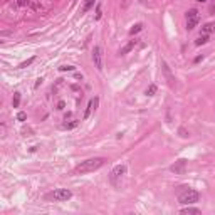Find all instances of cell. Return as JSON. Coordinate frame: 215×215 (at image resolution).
<instances>
[{
	"label": "cell",
	"instance_id": "1",
	"mask_svg": "<svg viewBox=\"0 0 215 215\" xmlns=\"http://www.w3.org/2000/svg\"><path fill=\"white\" fill-rule=\"evenodd\" d=\"M104 161H106L104 158H99V156L89 158V160H86V161H81L76 168H74V173H76V175H84V173L96 172V170H99L103 165H104Z\"/></svg>",
	"mask_w": 215,
	"mask_h": 215
},
{
	"label": "cell",
	"instance_id": "2",
	"mask_svg": "<svg viewBox=\"0 0 215 215\" xmlns=\"http://www.w3.org/2000/svg\"><path fill=\"white\" fill-rule=\"evenodd\" d=\"M198 200H200V193L193 188H188V187H185V190H181L178 193V202L183 205H192V203H197Z\"/></svg>",
	"mask_w": 215,
	"mask_h": 215
},
{
	"label": "cell",
	"instance_id": "3",
	"mask_svg": "<svg viewBox=\"0 0 215 215\" xmlns=\"http://www.w3.org/2000/svg\"><path fill=\"white\" fill-rule=\"evenodd\" d=\"M72 197V192L67 188H55L46 195V200H52V202H66Z\"/></svg>",
	"mask_w": 215,
	"mask_h": 215
},
{
	"label": "cell",
	"instance_id": "4",
	"mask_svg": "<svg viewBox=\"0 0 215 215\" xmlns=\"http://www.w3.org/2000/svg\"><path fill=\"white\" fill-rule=\"evenodd\" d=\"M198 10L197 9H192V10H188L187 12V29L188 30H193L195 29V25L198 24Z\"/></svg>",
	"mask_w": 215,
	"mask_h": 215
},
{
	"label": "cell",
	"instance_id": "5",
	"mask_svg": "<svg viewBox=\"0 0 215 215\" xmlns=\"http://www.w3.org/2000/svg\"><path fill=\"white\" fill-rule=\"evenodd\" d=\"M93 62L97 67V71H103V49L99 46L93 49Z\"/></svg>",
	"mask_w": 215,
	"mask_h": 215
},
{
	"label": "cell",
	"instance_id": "6",
	"mask_svg": "<svg viewBox=\"0 0 215 215\" xmlns=\"http://www.w3.org/2000/svg\"><path fill=\"white\" fill-rule=\"evenodd\" d=\"M170 170H172L175 175H183L185 170H187V160H183V158H181V160H177L172 166H170Z\"/></svg>",
	"mask_w": 215,
	"mask_h": 215
},
{
	"label": "cell",
	"instance_id": "7",
	"mask_svg": "<svg viewBox=\"0 0 215 215\" xmlns=\"http://www.w3.org/2000/svg\"><path fill=\"white\" fill-rule=\"evenodd\" d=\"M161 71H163V74H165V77H166V82H168V86L170 88H175V76L172 74V71H170V67H168V64L165 62H161Z\"/></svg>",
	"mask_w": 215,
	"mask_h": 215
},
{
	"label": "cell",
	"instance_id": "8",
	"mask_svg": "<svg viewBox=\"0 0 215 215\" xmlns=\"http://www.w3.org/2000/svg\"><path fill=\"white\" fill-rule=\"evenodd\" d=\"M124 173H126V166H124V165H116V166L111 170V175H109L111 181H116L118 178H121Z\"/></svg>",
	"mask_w": 215,
	"mask_h": 215
},
{
	"label": "cell",
	"instance_id": "9",
	"mask_svg": "<svg viewBox=\"0 0 215 215\" xmlns=\"http://www.w3.org/2000/svg\"><path fill=\"white\" fill-rule=\"evenodd\" d=\"M97 104H99V97H93V99L89 101V104H88V108H86V113H84V116H82V118L88 119L89 116H91V113H93V111H96Z\"/></svg>",
	"mask_w": 215,
	"mask_h": 215
},
{
	"label": "cell",
	"instance_id": "10",
	"mask_svg": "<svg viewBox=\"0 0 215 215\" xmlns=\"http://www.w3.org/2000/svg\"><path fill=\"white\" fill-rule=\"evenodd\" d=\"M136 44H138V40H136V39H135V40H131L130 44H126V46H124V47L121 49V51H119V54H121V55H124V54H128V52H131L133 49H135V46H136Z\"/></svg>",
	"mask_w": 215,
	"mask_h": 215
},
{
	"label": "cell",
	"instance_id": "11",
	"mask_svg": "<svg viewBox=\"0 0 215 215\" xmlns=\"http://www.w3.org/2000/svg\"><path fill=\"white\" fill-rule=\"evenodd\" d=\"M180 214H183V215H188V214L198 215V214H202V210H200V208H193V207H185V208H181L180 210Z\"/></svg>",
	"mask_w": 215,
	"mask_h": 215
},
{
	"label": "cell",
	"instance_id": "12",
	"mask_svg": "<svg viewBox=\"0 0 215 215\" xmlns=\"http://www.w3.org/2000/svg\"><path fill=\"white\" fill-rule=\"evenodd\" d=\"M208 42V34H203V35H200V37L195 40V44L197 46H203V44H207Z\"/></svg>",
	"mask_w": 215,
	"mask_h": 215
},
{
	"label": "cell",
	"instance_id": "13",
	"mask_svg": "<svg viewBox=\"0 0 215 215\" xmlns=\"http://www.w3.org/2000/svg\"><path fill=\"white\" fill-rule=\"evenodd\" d=\"M214 30H215V24H205V25L202 27L203 34H210V32H214Z\"/></svg>",
	"mask_w": 215,
	"mask_h": 215
},
{
	"label": "cell",
	"instance_id": "14",
	"mask_svg": "<svg viewBox=\"0 0 215 215\" xmlns=\"http://www.w3.org/2000/svg\"><path fill=\"white\" fill-rule=\"evenodd\" d=\"M143 29V24H135V25L130 29V35H135V34H138L139 30Z\"/></svg>",
	"mask_w": 215,
	"mask_h": 215
},
{
	"label": "cell",
	"instance_id": "15",
	"mask_svg": "<svg viewBox=\"0 0 215 215\" xmlns=\"http://www.w3.org/2000/svg\"><path fill=\"white\" fill-rule=\"evenodd\" d=\"M35 61V57H30V59H27V61H24L22 64H19V69H25V67H29L30 64Z\"/></svg>",
	"mask_w": 215,
	"mask_h": 215
},
{
	"label": "cell",
	"instance_id": "16",
	"mask_svg": "<svg viewBox=\"0 0 215 215\" xmlns=\"http://www.w3.org/2000/svg\"><path fill=\"white\" fill-rule=\"evenodd\" d=\"M12 104H13V108H19V104H20V93H13Z\"/></svg>",
	"mask_w": 215,
	"mask_h": 215
},
{
	"label": "cell",
	"instance_id": "17",
	"mask_svg": "<svg viewBox=\"0 0 215 215\" xmlns=\"http://www.w3.org/2000/svg\"><path fill=\"white\" fill-rule=\"evenodd\" d=\"M155 93H156V86L155 84H151L146 89V96H155Z\"/></svg>",
	"mask_w": 215,
	"mask_h": 215
},
{
	"label": "cell",
	"instance_id": "18",
	"mask_svg": "<svg viewBox=\"0 0 215 215\" xmlns=\"http://www.w3.org/2000/svg\"><path fill=\"white\" fill-rule=\"evenodd\" d=\"M77 126V121H72V123H66V124H64V128H66V130H72V128H76Z\"/></svg>",
	"mask_w": 215,
	"mask_h": 215
},
{
	"label": "cell",
	"instance_id": "19",
	"mask_svg": "<svg viewBox=\"0 0 215 215\" xmlns=\"http://www.w3.org/2000/svg\"><path fill=\"white\" fill-rule=\"evenodd\" d=\"M17 119H19V121H25V119H27V114L24 113V111H20V113L17 114Z\"/></svg>",
	"mask_w": 215,
	"mask_h": 215
},
{
	"label": "cell",
	"instance_id": "20",
	"mask_svg": "<svg viewBox=\"0 0 215 215\" xmlns=\"http://www.w3.org/2000/svg\"><path fill=\"white\" fill-rule=\"evenodd\" d=\"M74 69H76V67H74V66H61V67H59V71H74Z\"/></svg>",
	"mask_w": 215,
	"mask_h": 215
},
{
	"label": "cell",
	"instance_id": "21",
	"mask_svg": "<svg viewBox=\"0 0 215 215\" xmlns=\"http://www.w3.org/2000/svg\"><path fill=\"white\" fill-rule=\"evenodd\" d=\"M178 133H180V136H181V138H188V133H187V130H185V128H180V130H178Z\"/></svg>",
	"mask_w": 215,
	"mask_h": 215
},
{
	"label": "cell",
	"instance_id": "22",
	"mask_svg": "<svg viewBox=\"0 0 215 215\" xmlns=\"http://www.w3.org/2000/svg\"><path fill=\"white\" fill-rule=\"evenodd\" d=\"M99 19H101V5L96 7V20H99Z\"/></svg>",
	"mask_w": 215,
	"mask_h": 215
},
{
	"label": "cell",
	"instance_id": "23",
	"mask_svg": "<svg viewBox=\"0 0 215 215\" xmlns=\"http://www.w3.org/2000/svg\"><path fill=\"white\" fill-rule=\"evenodd\" d=\"M27 4H29V0H19V5H22V7L27 5Z\"/></svg>",
	"mask_w": 215,
	"mask_h": 215
},
{
	"label": "cell",
	"instance_id": "24",
	"mask_svg": "<svg viewBox=\"0 0 215 215\" xmlns=\"http://www.w3.org/2000/svg\"><path fill=\"white\" fill-rule=\"evenodd\" d=\"M202 59H203L202 55H197V57H195V62H200V61H202Z\"/></svg>",
	"mask_w": 215,
	"mask_h": 215
},
{
	"label": "cell",
	"instance_id": "25",
	"mask_svg": "<svg viewBox=\"0 0 215 215\" xmlns=\"http://www.w3.org/2000/svg\"><path fill=\"white\" fill-rule=\"evenodd\" d=\"M40 82H42V79L39 77V79H37V82H35V88H39V86H40Z\"/></svg>",
	"mask_w": 215,
	"mask_h": 215
},
{
	"label": "cell",
	"instance_id": "26",
	"mask_svg": "<svg viewBox=\"0 0 215 215\" xmlns=\"http://www.w3.org/2000/svg\"><path fill=\"white\" fill-rule=\"evenodd\" d=\"M64 106H66V104H64V103L61 101V103H59V108H57V109H64Z\"/></svg>",
	"mask_w": 215,
	"mask_h": 215
},
{
	"label": "cell",
	"instance_id": "27",
	"mask_svg": "<svg viewBox=\"0 0 215 215\" xmlns=\"http://www.w3.org/2000/svg\"><path fill=\"white\" fill-rule=\"evenodd\" d=\"M210 13H214V15H215V5H212V7H210Z\"/></svg>",
	"mask_w": 215,
	"mask_h": 215
},
{
	"label": "cell",
	"instance_id": "28",
	"mask_svg": "<svg viewBox=\"0 0 215 215\" xmlns=\"http://www.w3.org/2000/svg\"><path fill=\"white\" fill-rule=\"evenodd\" d=\"M139 2H141V4H143V5H145V4H146V0H139Z\"/></svg>",
	"mask_w": 215,
	"mask_h": 215
},
{
	"label": "cell",
	"instance_id": "29",
	"mask_svg": "<svg viewBox=\"0 0 215 215\" xmlns=\"http://www.w3.org/2000/svg\"><path fill=\"white\" fill-rule=\"evenodd\" d=\"M198 2H205V0H198Z\"/></svg>",
	"mask_w": 215,
	"mask_h": 215
}]
</instances>
